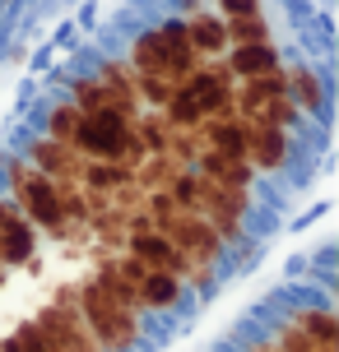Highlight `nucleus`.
<instances>
[{
    "label": "nucleus",
    "instance_id": "ddd939ff",
    "mask_svg": "<svg viewBox=\"0 0 339 352\" xmlns=\"http://www.w3.org/2000/svg\"><path fill=\"white\" fill-rule=\"evenodd\" d=\"M191 167H196L200 176H209V181L237 186V190H251V186H256V176H260L247 158H232V153H214V148H200Z\"/></svg>",
    "mask_w": 339,
    "mask_h": 352
},
{
    "label": "nucleus",
    "instance_id": "1a4fd4ad",
    "mask_svg": "<svg viewBox=\"0 0 339 352\" xmlns=\"http://www.w3.org/2000/svg\"><path fill=\"white\" fill-rule=\"evenodd\" d=\"M33 255H37V228L0 195V264L19 269V264H33Z\"/></svg>",
    "mask_w": 339,
    "mask_h": 352
},
{
    "label": "nucleus",
    "instance_id": "6e6552de",
    "mask_svg": "<svg viewBox=\"0 0 339 352\" xmlns=\"http://www.w3.org/2000/svg\"><path fill=\"white\" fill-rule=\"evenodd\" d=\"M23 158L33 162L42 176H52L56 186H79V176H84V162H89L84 153H79V148H70V144H61V140H47V135H33Z\"/></svg>",
    "mask_w": 339,
    "mask_h": 352
},
{
    "label": "nucleus",
    "instance_id": "5701e85b",
    "mask_svg": "<svg viewBox=\"0 0 339 352\" xmlns=\"http://www.w3.org/2000/svg\"><path fill=\"white\" fill-rule=\"evenodd\" d=\"M0 287H5V264H0Z\"/></svg>",
    "mask_w": 339,
    "mask_h": 352
},
{
    "label": "nucleus",
    "instance_id": "9b49d317",
    "mask_svg": "<svg viewBox=\"0 0 339 352\" xmlns=\"http://www.w3.org/2000/svg\"><path fill=\"white\" fill-rule=\"evenodd\" d=\"M284 93L302 116H321L325 111V79L311 65H302V60L298 65H284Z\"/></svg>",
    "mask_w": 339,
    "mask_h": 352
},
{
    "label": "nucleus",
    "instance_id": "f03ea898",
    "mask_svg": "<svg viewBox=\"0 0 339 352\" xmlns=\"http://www.w3.org/2000/svg\"><path fill=\"white\" fill-rule=\"evenodd\" d=\"M0 172H5L10 204H14L37 232H47V236H70V228H65V204H61V186H56L52 176H42L23 153H10V158L0 162Z\"/></svg>",
    "mask_w": 339,
    "mask_h": 352
},
{
    "label": "nucleus",
    "instance_id": "39448f33",
    "mask_svg": "<svg viewBox=\"0 0 339 352\" xmlns=\"http://www.w3.org/2000/svg\"><path fill=\"white\" fill-rule=\"evenodd\" d=\"M33 329L52 343V352H103L98 338L89 334V324L74 311V297H61V301H52V306H42L33 316Z\"/></svg>",
    "mask_w": 339,
    "mask_h": 352
},
{
    "label": "nucleus",
    "instance_id": "0eeeda50",
    "mask_svg": "<svg viewBox=\"0 0 339 352\" xmlns=\"http://www.w3.org/2000/svg\"><path fill=\"white\" fill-rule=\"evenodd\" d=\"M232 70L223 65V56H214V60H200L196 70L181 79V93L196 102L200 116H223V111H232Z\"/></svg>",
    "mask_w": 339,
    "mask_h": 352
},
{
    "label": "nucleus",
    "instance_id": "412c9836",
    "mask_svg": "<svg viewBox=\"0 0 339 352\" xmlns=\"http://www.w3.org/2000/svg\"><path fill=\"white\" fill-rule=\"evenodd\" d=\"M218 19H242V14H260V0H214Z\"/></svg>",
    "mask_w": 339,
    "mask_h": 352
},
{
    "label": "nucleus",
    "instance_id": "f3484780",
    "mask_svg": "<svg viewBox=\"0 0 339 352\" xmlns=\"http://www.w3.org/2000/svg\"><path fill=\"white\" fill-rule=\"evenodd\" d=\"M79 121H84V111L70 102V98H61V102L47 107V116H42V135L47 140H61L74 148V130H79Z\"/></svg>",
    "mask_w": 339,
    "mask_h": 352
},
{
    "label": "nucleus",
    "instance_id": "20e7f679",
    "mask_svg": "<svg viewBox=\"0 0 339 352\" xmlns=\"http://www.w3.org/2000/svg\"><path fill=\"white\" fill-rule=\"evenodd\" d=\"M121 250H125V255H135V260H140L144 269H154V274H172L181 287H196V292H209V287H214V269L186 260V255H181L158 228L144 223L140 213H130V232H125Z\"/></svg>",
    "mask_w": 339,
    "mask_h": 352
},
{
    "label": "nucleus",
    "instance_id": "9d476101",
    "mask_svg": "<svg viewBox=\"0 0 339 352\" xmlns=\"http://www.w3.org/2000/svg\"><path fill=\"white\" fill-rule=\"evenodd\" d=\"M79 111H116V116H140V107L135 102H125V98H116L98 74H79V79H70V93H65Z\"/></svg>",
    "mask_w": 339,
    "mask_h": 352
},
{
    "label": "nucleus",
    "instance_id": "4468645a",
    "mask_svg": "<svg viewBox=\"0 0 339 352\" xmlns=\"http://www.w3.org/2000/svg\"><path fill=\"white\" fill-rule=\"evenodd\" d=\"M288 324H293L307 343H316L321 352H339V320H335L330 306H298V311L288 316Z\"/></svg>",
    "mask_w": 339,
    "mask_h": 352
},
{
    "label": "nucleus",
    "instance_id": "aec40b11",
    "mask_svg": "<svg viewBox=\"0 0 339 352\" xmlns=\"http://www.w3.org/2000/svg\"><path fill=\"white\" fill-rule=\"evenodd\" d=\"M269 343H274V352H321L316 348V343H307L302 334H298V329H293V324H279V329H274V338H269Z\"/></svg>",
    "mask_w": 339,
    "mask_h": 352
},
{
    "label": "nucleus",
    "instance_id": "6ab92c4d",
    "mask_svg": "<svg viewBox=\"0 0 339 352\" xmlns=\"http://www.w3.org/2000/svg\"><path fill=\"white\" fill-rule=\"evenodd\" d=\"M0 352H52V343L37 334V329H33V320H28V324H19L14 334L0 343Z\"/></svg>",
    "mask_w": 339,
    "mask_h": 352
},
{
    "label": "nucleus",
    "instance_id": "4be33fe9",
    "mask_svg": "<svg viewBox=\"0 0 339 352\" xmlns=\"http://www.w3.org/2000/svg\"><path fill=\"white\" fill-rule=\"evenodd\" d=\"M247 352H274V343H269V338H251Z\"/></svg>",
    "mask_w": 339,
    "mask_h": 352
},
{
    "label": "nucleus",
    "instance_id": "423d86ee",
    "mask_svg": "<svg viewBox=\"0 0 339 352\" xmlns=\"http://www.w3.org/2000/svg\"><path fill=\"white\" fill-rule=\"evenodd\" d=\"M237 130H242V153L256 172H284L293 162V135L279 130V125H265V121H251V116H237Z\"/></svg>",
    "mask_w": 339,
    "mask_h": 352
},
{
    "label": "nucleus",
    "instance_id": "f257e3e1",
    "mask_svg": "<svg viewBox=\"0 0 339 352\" xmlns=\"http://www.w3.org/2000/svg\"><path fill=\"white\" fill-rule=\"evenodd\" d=\"M125 65H130L135 74H154V79L181 84V79L200 65V56H196V47H191V37H186L181 14L163 19V23H154V28H140V33L130 37V47H125Z\"/></svg>",
    "mask_w": 339,
    "mask_h": 352
},
{
    "label": "nucleus",
    "instance_id": "a211bd4d",
    "mask_svg": "<svg viewBox=\"0 0 339 352\" xmlns=\"http://www.w3.org/2000/svg\"><path fill=\"white\" fill-rule=\"evenodd\" d=\"M223 37L228 47H247V42H274L265 14H242V19H223Z\"/></svg>",
    "mask_w": 339,
    "mask_h": 352
},
{
    "label": "nucleus",
    "instance_id": "dca6fc26",
    "mask_svg": "<svg viewBox=\"0 0 339 352\" xmlns=\"http://www.w3.org/2000/svg\"><path fill=\"white\" fill-rule=\"evenodd\" d=\"M186 23V37H191V47H196L200 60H214V56L228 52V37H223V19L209 14V10H191V14H181Z\"/></svg>",
    "mask_w": 339,
    "mask_h": 352
},
{
    "label": "nucleus",
    "instance_id": "7ed1b4c3",
    "mask_svg": "<svg viewBox=\"0 0 339 352\" xmlns=\"http://www.w3.org/2000/svg\"><path fill=\"white\" fill-rule=\"evenodd\" d=\"M74 311L79 320L89 324V334L98 338V348L103 352H130L140 348V311H130L125 301H116L107 292V283L98 278H84L79 283V292H74Z\"/></svg>",
    "mask_w": 339,
    "mask_h": 352
},
{
    "label": "nucleus",
    "instance_id": "f8f14e48",
    "mask_svg": "<svg viewBox=\"0 0 339 352\" xmlns=\"http://www.w3.org/2000/svg\"><path fill=\"white\" fill-rule=\"evenodd\" d=\"M135 297H140V316H167V311H177L181 301H186V287H181L172 274H154V269H144Z\"/></svg>",
    "mask_w": 339,
    "mask_h": 352
},
{
    "label": "nucleus",
    "instance_id": "2eb2a0df",
    "mask_svg": "<svg viewBox=\"0 0 339 352\" xmlns=\"http://www.w3.org/2000/svg\"><path fill=\"white\" fill-rule=\"evenodd\" d=\"M223 65L232 70V79H256V74H265V70H279L284 56H279L274 42H247V47L223 52Z\"/></svg>",
    "mask_w": 339,
    "mask_h": 352
}]
</instances>
